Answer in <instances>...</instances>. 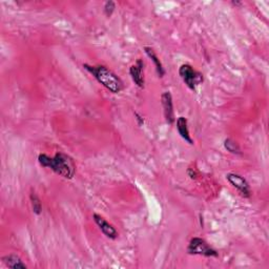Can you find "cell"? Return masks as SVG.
<instances>
[{"label": "cell", "mask_w": 269, "mask_h": 269, "mask_svg": "<svg viewBox=\"0 0 269 269\" xmlns=\"http://www.w3.org/2000/svg\"><path fill=\"white\" fill-rule=\"evenodd\" d=\"M38 162L42 167L50 168L51 170L67 180H71L75 177L76 174V164L67 154L57 153L53 157L48 154H40L38 156Z\"/></svg>", "instance_id": "obj_1"}, {"label": "cell", "mask_w": 269, "mask_h": 269, "mask_svg": "<svg viewBox=\"0 0 269 269\" xmlns=\"http://www.w3.org/2000/svg\"><path fill=\"white\" fill-rule=\"evenodd\" d=\"M83 68L94 76L98 82L113 94H119L124 89L123 81L104 65H89L85 63L83 64Z\"/></svg>", "instance_id": "obj_2"}, {"label": "cell", "mask_w": 269, "mask_h": 269, "mask_svg": "<svg viewBox=\"0 0 269 269\" xmlns=\"http://www.w3.org/2000/svg\"><path fill=\"white\" fill-rule=\"evenodd\" d=\"M187 254L193 256H202L205 258H218L219 252L211 247L209 244L202 238L194 237L191 240L187 246Z\"/></svg>", "instance_id": "obj_3"}, {"label": "cell", "mask_w": 269, "mask_h": 269, "mask_svg": "<svg viewBox=\"0 0 269 269\" xmlns=\"http://www.w3.org/2000/svg\"><path fill=\"white\" fill-rule=\"evenodd\" d=\"M179 76L181 77L185 85L189 87L191 91L195 92L197 86L200 85L204 78L200 72L195 71L191 64H182L180 68H179Z\"/></svg>", "instance_id": "obj_4"}, {"label": "cell", "mask_w": 269, "mask_h": 269, "mask_svg": "<svg viewBox=\"0 0 269 269\" xmlns=\"http://www.w3.org/2000/svg\"><path fill=\"white\" fill-rule=\"evenodd\" d=\"M227 181L230 182L235 190H237L242 197L244 198H249L251 195V190H250V185L247 182V180L244 177H242L239 174H234V173H230L226 175Z\"/></svg>", "instance_id": "obj_5"}, {"label": "cell", "mask_w": 269, "mask_h": 269, "mask_svg": "<svg viewBox=\"0 0 269 269\" xmlns=\"http://www.w3.org/2000/svg\"><path fill=\"white\" fill-rule=\"evenodd\" d=\"M161 104L163 108V113L167 123L173 125L176 121L175 118V111H174V103H173V96L170 92H164L161 95Z\"/></svg>", "instance_id": "obj_6"}, {"label": "cell", "mask_w": 269, "mask_h": 269, "mask_svg": "<svg viewBox=\"0 0 269 269\" xmlns=\"http://www.w3.org/2000/svg\"><path fill=\"white\" fill-rule=\"evenodd\" d=\"M129 75L132 77L133 82L139 88H144V61L138 59L132 67L129 68Z\"/></svg>", "instance_id": "obj_7"}, {"label": "cell", "mask_w": 269, "mask_h": 269, "mask_svg": "<svg viewBox=\"0 0 269 269\" xmlns=\"http://www.w3.org/2000/svg\"><path fill=\"white\" fill-rule=\"evenodd\" d=\"M93 219L97 226L100 228V231L102 233L105 235V237L111 239V240H116L118 238V231L115 227H114L110 222H108L102 216L94 214Z\"/></svg>", "instance_id": "obj_8"}, {"label": "cell", "mask_w": 269, "mask_h": 269, "mask_svg": "<svg viewBox=\"0 0 269 269\" xmlns=\"http://www.w3.org/2000/svg\"><path fill=\"white\" fill-rule=\"evenodd\" d=\"M177 129L179 135L181 136L185 142H187L190 145L193 144V140L192 139V136L190 134L189 124H187V119L185 117L181 116L177 119Z\"/></svg>", "instance_id": "obj_9"}, {"label": "cell", "mask_w": 269, "mask_h": 269, "mask_svg": "<svg viewBox=\"0 0 269 269\" xmlns=\"http://www.w3.org/2000/svg\"><path fill=\"white\" fill-rule=\"evenodd\" d=\"M144 52H145L146 55L149 56V58L154 62V68H156V71H157L158 76H159L160 78L164 77V75H165V70H164V68H163V64H162V62L160 61L159 57L157 56L156 52L154 51V48L151 47V46H144Z\"/></svg>", "instance_id": "obj_10"}, {"label": "cell", "mask_w": 269, "mask_h": 269, "mask_svg": "<svg viewBox=\"0 0 269 269\" xmlns=\"http://www.w3.org/2000/svg\"><path fill=\"white\" fill-rule=\"evenodd\" d=\"M2 262L6 267L13 268V269L28 268L26 263L22 262L21 258L18 257V256H16V255H7V256L2 257Z\"/></svg>", "instance_id": "obj_11"}, {"label": "cell", "mask_w": 269, "mask_h": 269, "mask_svg": "<svg viewBox=\"0 0 269 269\" xmlns=\"http://www.w3.org/2000/svg\"><path fill=\"white\" fill-rule=\"evenodd\" d=\"M30 201H31V205H32V209L33 213L37 216H40L42 213V204L41 201H40L38 195L35 192H31L30 194Z\"/></svg>", "instance_id": "obj_12"}, {"label": "cell", "mask_w": 269, "mask_h": 269, "mask_svg": "<svg viewBox=\"0 0 269 269\" xmlns=\"http://www.w3.org/2000/svg\"><path fill=\"white\" fill-rule=\"evenodd\" d=\"M224 148L227 152H230L231 154H241V149H240L239 144L235 141H233L232 139H231V138H227V139H225Z\"/></svg>", "instance_id": "obj_13"}, {"label": "cell", "mask_w": 269, "mask_h": 269, "mask_svg": "<svg viewBox=\"0 0 269 269\" xmlns=\"http://www.w3.org/2000/svg\"><path fill=\"white\" fill-rule=\"evenodd\" d=\"M116 9V3L112 1V0H110V1H107L104 3V7H103V10H104V14L107 15V17H111V16L113 15L114 11H115Z\"/></svg>", "instance_id": "obj_14"}, {"label": "cell", "mask_w": 269, "mask_h": 269, "mask_svg": "<svg viewBox=\"0 0 269 269\" xmlns=\"http://www.w3.org/2000/svg\"><path fill=\"white\" fill-rule=\"evenodd\" d=\"M135 116H136V120L138 122V124H139L140 126H142L144 124V119L138 113H135Z\"/></svg>", "instance_id": "obj_15"}, {"label": "cell", "mask_w": 269, "mask_h": 269, "mask_svg": "<svg viewBox=\"0 0 269 269\" xmlns=\"http://www.w3.org/2000/svg\"><path fill=\"white\" fill-rule=\"evenodd\" d=\"M187 174H189V176L191 177V179H195V176H197V174H195L194 170L192 172V168H190L189 170H187Z\"/></svg>", "instance_id": "obj_16"}]
</instances>
